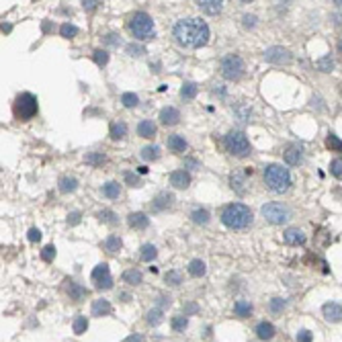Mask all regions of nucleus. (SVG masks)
Masks as SVG:
<instances>
[{
  "label": "nucleus",
  "instance_id": "f257e3e1",
  "mask_svg": "<svg viewBox=\"0 0 342 342\" xmlns=\"http://www.w3.org/2000/svg\"><path fill=\"white\" fill-rule=\"evenodd\" d=\"M209 37V25L203 19H182L174 25V39L182 47H205Z\"/></svg>",
  "mask_w": 342,
  "mask_h": 342
},
{
  "label": "nucleus",
  "instance_id": "f03ea898",
  "mask_svg": "<svg viewBox=\"0 0 342 342\" xmlns=\"http://www.w3.org/2000/svg\"><path fill=\"white\" fill-rule=\"evenodd\" d=\"M221 224L230 230H244L252 224V211L244 203H232L221 211Z\"/></svg>",
  "mask_w": 342,
  "mask_h": 342
},
{
  "label": "nucleus",
  "instance_id": "7ed1b4c3",
  "mask_svg": "<svg viewBox=\"0 0 342 342\" xmlns=\"http://www.w3.org/2000/svg\"><path fill=\"white\" fill-rule=\"evenodd\" d=\"M264 182L272 193H285L291 186V174L281 164H268L264 166Z\"/></svg>",
  "mask_w": 342,
  "mask_h": 342
},
{
  "label": "nucleus",
  "instance_id": "20e7f679",
  "mask_svg": "<svg viewBox=\"0 0 342 342\" xmlns=\"http://www.w3.org/2000/svg\"><path fill=\"white\" fill-rule=\"evenodd\" d=\"M127 29L129 33L135 37V39H140V41H148L152 39L154 35H156V29H154V21H152V16L144 10L140 12H135L131 19L127 21Z\"/></svg>",
  "mask_w": 342,
  "mask_h": 342
},
{
  "label": "nucleus",
  "instance_id": "39448f33",
  "mask_svg": "<svg viewBox=\"0 0 342 342\" xmlns=\"http://www.w3.org/2000/svg\"><path fill=\"white\" fill-rule=\"evenodd\" d=\"M12 113L19 121H29V119H33L37 115V98L31 92L19 94L12 102Z\"/></svg>",
  "mask_w": 342,
  "mask_h": 342
},
{
  "label": "nucleus",
  "instance_id": "423d86ee",
  "mask_svg": "<svg viewBox=\"0 0 342 342\" xmlns=\"http://www.w3.org/2000/svg\"><path fill=\"white\" fill-rule=\"evenodd\" d=\"M224 146H226V150L232 154V156H236V158H246L248 154L252 152L250 142H248V138H246L242 131H230L226 135V140H224Z\"/></svg>",
  "mask_w": 342,
  "mask_h": 342
},
{
  "label": "nucleus",
  "instance_id": "0eeeda50",
  "mask_svg": "<svg viewBox=\"0 0 342 342\" xmlns=\"http://www.w3.org/2000/svg\"><path fill=\"white\" fill-rule=\"evenodd\" d=\"M244 60L236 54H230L221 60V76L226 80H240L244 76Z\"/></svg>",
  "mask_w": 342,
  "mask_h": 342
},
{
  "label": "nucleus",
  "instance_id": "6e6552de",
  "mask_svg": "<svg viewBox=\"0 0 342 342\" xmlns=\"http://www.w3.org/2000/svg\"><path fill=\"white\" fill-rule=\"evenodd\" d=\"M262 217L268 221V224H272V226H281V224H285V221L289 219V209L285 207V205H281V203H266V205H262Z\"/></svg>",
  "mask_w": 342,
  "mask_h": 342
},
{
  "label": "nucleus",
  "instance_id": "1a4fd4ad",
  "mask_svg": "<svg viewBox=\"0 0 342 342\" xmlns=\"http://www.w3.org/2000/svg\"><path fill=\"white\" fill-rule=\"evenodd\" d=\"M92 283H94L96 289H100V291H107V289L113 287V277H111V270H109V264L107 262L94 266V270H92Z\"/></svg>",
  "mask_w": 342,
  "mask_h": 342
},
{
  "label": "nucleus",
  "instance_id": "9d476101",
  "mask_svg": "<svg viewBox=\"0 0 342 342\" xmlns=\"http://www.w3.org/2000/svg\"><path fill=\"white\" fill-rule=\"evenodd\" d=\"M264 60L268 64H289V62H291V54H289L285 47L275 45V47H268L264 51Z\"/></svg>",
  "mask_w": 342,
  "mask_h": 342
},
{
  "label": "nucleus",
  "instance_id": "9b49d317",
  "mask_svg": "<svg viewBox=\"0 0 342 342\" xmlns=\"http://www.w3.org/2000/svg\"><path fill=\"white\" fill-rule=\"evenodd\" d=\"M285 162L289 166H299L303 162V146H299V144L287 146V150H285Z\"/></svg>",
  "mask_w": 342,
  "mask_h": 342
},
{
  "label": "nucleus",
  "instance_id": "f8f14e48",
  "mask_svg": "<svg viewBox=\"0 0 342 342\" xmlns=\"http://www.w3.org/2000/svg\"><path fill=\"white\" fill-rule=\"evenodd\" d=\"M322 314L326 318V322H340L342 320V305L336 301H328V303H324Z\"/></svg>",
  "mask_w": 342,
  "mask_h": 342
},
{
  "label": "nucleus",
  "instance_id": "ddd939ff",
  "mask_svg": "<svg viewBox=\"0 0 342 342\" xmlns=\"http://www.w3.org/2000/svg\"><path fill=\"white\" fill-rule=\"evenodd\" d=\"M178 121H180L178 109H174V107H164V109L160 111V123H162V125L172 127V125H176Z\"/></svg>",
  "mask_w": 342,
  "mask_h": 342
},
{
  "label": "nucleus",
  "instance_id": "4468645a",
  "mask_svg": "<svg viewBox=\"0 0 342 342\" xmlns=\"http://www.w3.org/2000/svg\"><path fill=\"white\" fill-rule=\"evenodd\" d=\"M172 203H174V195L160 193V195H156V199L152 201V211H166L168 207H172Z\"/></svg>",
  "mask_w": 342,
  "mask_h": 342
},
{
  "label": "nucleus",
  "instance_id": "2eb2a0df",
  "mask_svg": "<svg viewBox=\"0 0 342 342\" xmlns=\"http://www.w3.org/2000/svg\"><path fill=\"white\" fill-rule=\"evenodd\" d=\"M283 240L289 246H301V244H305V234L301 230H297V228H289L283 234Z\"/></svg>",
  "mask_w": 342,
  "mask_h": 342
},
{
  "label": "nucleus",
  "instance_id": "dca6fc26",
  "mask_svg": "<svg viewBox=\"0 0 342 342\" xmlns=\"http://www.w3.org/2000/svg\"><path fill=\"white\" fill-rule=\"evenodd\" d=\"M170 184H172L174 189H186V186L191 184V174L186 172V170H174V172L170 174Z\"/></svg>",
  "mask_w": 342,
  "mask_h": 342
},
{
  "label": "nucleus",
  "instance_id": "f3484780",
  "mask_svg": "<svg viewBox=\"0 0 342 342\" xmlns=\"http://www.w3.org/2000/svg\"><path fill=\"white\" fill-rule=\"evenodd\" d=\"M66 291H68V297H70L72 301H82L84 297H88V289L78 285V283H74V281H68Z\"/></svg>",
  "mask_w": 342,
  "mask_h": 342
},
{
  "label": "nucleus",
  "instance_id": "a211bd4d",
  "mask_svg": "<svg viewBox=\"0 0 342 342\" xmlns=\"http://www.w3.org/2000/svg\"><path fill=\"white\" fill-rule=\"evenodd\" d=\"M127 224H129V228H133V230H146V228L150 226V219H148L146 213L138 211V213H129Z\"/></svg>",
  "mask_w": 342,
  "mask_h": 342
},
{
  "label": "nucleus",
  "instance_id": "6ab92c4d",
  "mask_svg": "<svg viewBox=\"0 0 342 342\" xmlns=\"http://www.w3.org/2000/svg\"><path fill=\"white\" fill-rule=\"evenodd\" d=\"M199 4V8L203 10V12H207V14H219L221 12V8H224V2H219V0H201V2H197Z\"/></svg>",
  "mask_w": 342,
  "mask_h": 342
},
{
  "label": "nucleus",
  "instance_id": "aec40b11",
  "mask_svg": "<svg viewBox=\"0 0 342 342\" xmlns=\"http://www.w3.org/2000/svg\"><path fill=\"white\" fill-rule=\"evenodd\" d=\"M111 312H113V307H111V303H109L107 299H96V301L92 303V316H96V318L109 316Z\"/></svg>",
  "mask_w": 342,
  "mask_h": 342
},
{
  "label": "nucleus",
  "instance_id": "412c9836",
  "mask_svg": "<svg viewBox=\"0 0 342 342\" xmlns=\"http://www.w3.org/2000/svg\"><path fill=\"white\" fill-rule=\"evenodd\" d=\"M58 189L62 193H74L78 189V178H74V176H62L58 180Z\"/></svg>",
  "mask_w": 342,
  "mask_h": 342
},
{
  "label": "nucleus",
  "instance_id": "4be33fe9",
  "mask_svg": "<svg viewBox=\"0 0 342 342\" xmlns=\"http://www.w3.org/2000/svg\"><path fill=\"white\" fill-rule=\"evenodd\" d=\"M256 336L260 340H270L275 336V326H272L270 322H260L258 326H256Z\"/></svg>",
  "mask_w": 342,
  "mask_h": 342
},
{
  "label": "nucleus",
  "instance_id": "5701e85b",
  "mask_svg": "<svg viewBox=\"0 0 342 342\" xmlns=\"http://www.w3.org/2000/svg\"><path fill=\"white\" fill-rule=\"evenodd\" d=\"M168 148L172 152H176V154H180V152H184L186 148H189V144H186V140L182 138V135H170V138H168Z\"/></svg>",
  "mask_w": 342,
  "mask_h": 342
},
{
  "label": "nucleus",
  "instance_id": "b1692460",
  "mask_svg": "<svg viewBox=\"0 0 342 342\" xmlns=\"http://www.w3.org/2000/svg\"><path fill=\"white\" fill-rule=\"evenodd\" d=\"M197 92H199V86L195 82H184L182 88H180V98L182 100H193L197 96Z\"/></svg>",
  "mask_w": 342,
  "mask_h": 342
},
{
  "label": "nucleus",
  "instance_id": "393cba45",
  "mask_svg": "<svg viewBox=\"0 0 342 342\" xmlns=\"http://www.w3.org/2000/svg\"><path fill=\"white\" fill-rule=\"evenodd\" d=\"M156 131H158V127H156V123H152V121H140V125H138V133L142 135V138H154L156 135Z\"/></svg>",
  "mask_w": 342,
  "mask_h": 342
},
{
  "label": "nucleus",
  "instance_id": "a878e982",
  "mask_svg": "<svg viewBox=\"0 0 342 342\" xmlns=\"http://www.w3.org/2000/svg\"><path fill=\"white\" fill-rule=\"evenodd\" d=\"M102 195H105L107 199H119V195H121V186H119V182L111 180L107 184H102Z\"/></svg>",
  "mask_w": 342,
  "mask_h": 342
},
{
  "label": "nucleus",
  "instance_id": "bb28decb",
  "mask_svg": "<svg viewBox=\"0 0 342 342\" xmlns=\"http://www.w3.org/2000/svg\"><path fill=\"white\" fill-rule=\"evenodd\" d=\"M234 314L240 316V318H248L252 314V303L250 301H244V299H238L236 305H234Z\"/></svg>",
  "mask_w": 342,
  "mask_h": 342
},
{
  "label": "nucleus",
  "instance_id": "cd10ccee",
  "mask_svg": "<svg viewBox=\"0 0 342 342\" xmlns=\"http://www.w3.org/2000/svg\"><path fill=\"white\" fill-rule=\"evenodd\" d=\"M125 135H127V123H123V121L111 123V138L113 140H123Z\"/></svg>",
  "mask_w": 342,
  "mask_h": 342
},
{
  "label": "nucleus",
  "instance_id": "c85d7f7f",
  "mask_svg": "<svg viewBox=\"0 0 342 342\" xmlns=\"http://www.w3.org/2000/svg\"><path fill=\"white\" fill-rule=\"evenodd\" d=\"M84 162L90 164V166H102V164L107 162V156L102 152H90V154H86V156H84Z\"/></svg>",
  "mask_w": 342,
  "mask_h": 342
},
{
  "label": "nucleus",
  "instance_id": "c756f323",
  "mask_svg": "<svg viewBox=\"0 0 342 342\" xmlns=\"http://www.w3.org/2000/svg\"><path fill=\"white\" fill-rule=\"evenodd\" d=\"M123 281L129 283V285H140L144 281V277H142V272L138 268H129V270L123 272Z\"/></svg>",
  "mask_w": 342,
  "mask_h": 342
},
{
  "label": "nucleus",
  "instance_id": "7c9ffc66",
  "mask_svg": "<svg viewBox=\"0 0 342 342\" xmlns=\"http://www.w3.org/2000/svg\"><path fill=\"white\" fill-rule=\"evenodd\" d=\"M189 272H191L193 277H203L205 272H207V266H205V262H203V260L195 258V260H191V262H189Z\"/></svg>",
  "mask_w": 342,
  "mask_h": 342
},
{
  "label": "nucleus",
  "instance_id": "2f4dec72",
  "mask_svg": "<svg viewBox=\"0 0 342 342\" xmlns=\"http://www.w3.org/2000/svg\"><path fill=\"white\" fill-rule=\"evenodd\" d=\"M191 219L195 221V224H199V226H205V224H209L211 215H209L207 209H195V211L191 213Z\"/></svg>",
  "mask_w": 342,
  "mask_h": 342
},
{
  "label": "nucleus",
  "instance_id": "473e14b6",
  "mask_svg": "<svg viewBox=\"0 0 342 342\" xmlns=\"http://www.w3.org/2000/svg\"><path fill=\"white\" fill-rule=\"evenodd\" d=\"M230 182H232V189H234L236 193H240V195H244V193H246V189H244V178H242V174H240V172H232Z\"/></svg>",
  "mask_w": 342,
  "mask_h": 342
},
{
  "label": "nucleus",
  "instance_id": "72a5a7b5",
  "mask_svg": "<svg viewBox=\"0 0 342 342\" xmlns=\"http://www.w3.org/2000/svg\"><path fill=\"white\" fill-rule=\"evenodd\" d=\"M156 254H158V250H156V246H152V244H144L142 246V252H140L144 262H152L154 258H156Z\"/></svg>",
  "mask_w": 342,
  "mask_h": 342
},
{
  "label": "nucleus",
  "instance_id": "f704fd0d",
  "mask_svg": "<svg viewBox=\"0 0 342 342\" xmlns=\"http://www.w3.org/2000/svg\"><path fill=\"white\" fill-rule=\"evenodd\" d=\"M142 158H144L146 162L158 160V158H160V148H158V146H146V148L142 150Z\"/></svg>",
  "mask_w": 342,
  "mask_h": 342
},
{
  "label": "nucleus",
  "instance_id": "c9c22d12",
  "mask_svg": "<svg viewBox=\"0 0 342 342\" xmlns=\"http://www.w3.org/2000/svg\"><path fill=\"white\" fill-rule=\"evenodd\" d=\"M316 66H318L320 72H332L334 70V60H332V56H324V58H320L316 62Z\"/></svg>",
  "mask_w": 342,
  "mask_h": 342
},
{
  "label": "nucleus",
  "instance_id": "e433bc0d",
  "mask_svg": "<svg viewBox=\"0 0 342 342\" xmlns=\"http://www.w3.org/2000/svg\"><path fill=\"white\" fill-rule=\"evenodd\" d=\"M105 250L107 252H119V250H121V238H119V236H109L105 240Z\"/></svg>",
  "mask_w": 342,
  "mask_h": 342
},
{
  "label": "nucleus",
  "instance_id": "4c0bfd02",
  "mask_svg": "<svg viewBox=\"0 0 342 342\" xmlns=\"http://www.w3.org/2000/svg\"><path fill=\"white\" fill-rule=\"evenodd\" d=\"M74 334H84V332H86L88 330V320H86V316H78L76 320H74Z\"/></svg>",
  "mask_w": 342,
  "mask_h": 342
},
{
  "label": "nucleus",
  "instance_id": "58836bf2",
  "mask_svg": "<svg viewBox=\"0 0 342 342\" xmlns=\"http://www.w3.org/2000/svg\"><path fill=\"white\" fill-rule=\"evenodd\" d=\"M162 320L164 318H162V310H160V307H156V310H150L148 316H146V322L150 324V326H158Z\"/></svg>",
  "mask_w": 342,
  "mask_h": 342
},
{
  "label": "nucleus",
  "instance_id": "ea45409f",
  "mask_svg": "<svg viewBox=\"0 0 342 342\" xmlns=\"http://www.w3.org/2000/svg\"><path fill=\"white\" fill-rule=\"evenodd\" d=\"M121 102H123V107L133 109V107H138L140 98H138V94H135V92H123L121 94Z\"/></svg>",
  "mask_w": 342,
  "mask_h": 342
},
{
  "label": "nucleus",
  "instance_id": "a19ab883",
  "mask_svg": "<svg viewBox=\"0 0 342 342\" xmlns=\"http://www.w3.org/2000/svg\"><path fill=\"white\" fill-rule=\"evenodd\" d=\"M60 33H62V37L72 39V37H76V35H78V27H76V25H72V23H64V25L60 27Z\"/></svg>",
  "mask_w": 342,
  "mask_h": 342
},
{
  "label": "nucleus",
  "instance_id": "79ce46f5",
  "mask_svg": "<svg viewBox=\"0 0 342 342\" xmlns=\"http://www.w3.org/2000/svg\"><path fill=\"white\" fill-rule=\"evenodd\" d=\"M92 58H94L96 66H100V68H105L109 64V54H107L105 49H94L92 51Z\"/></svg>",
  "mask_w": 342,
  "mask_h": 342
},
{
  "label": "nucleus",
  "instance_id": "37998d69",
  "mask_svg": "<svg viewBox=\"0 0 342 342\" xmlns=\"http://www.w3.org/2000/svg\"><path fill=\"white\" fill-rule=\"evenodd\" d=\"M186 326H189V320H186V316H176V318H172V330H174V332H184Z\"/></svg>",
  "mask_w": 342,
  "mask_h": 342
},
{
  "label": "nucleus",
  "instance_id": "c03bdc74",
  "mask_svg": "<svg viewBox=\"0 0 342 342\" xmlns=\"http://www.w3.org/2000/svg\"><path fill=\"white\" fill-rule=\"evenodd\" d=\"M98 219L102 221V224H111V226L117 224V215H115L111 209H102V211L98 213Z\"/></svg>",
  "mask_w": 342,
  "mask_h": 342
},
{
  "label": "nucleus",
  "instance_id": "a18cd8bd",
  "mask_svg": "<svg viewBox=\"0 0 342 342\" xmlns=\"http://www.w3.org/2000/svg\"><path fill=\"white\" fill-rule=\"evenodd\" d=\"M164 279H166V283H168V285H174V287L182 283V275H180L178 270H168L166 275H164Z\"/></svg>",
  "mask_w": 342,
  "mask_h": 342
},
{
  "label": "nucleus",
  "instance_id": "49530a36",
  "mask_svg": "<svg viewBox=\"0 0 342 342\" xmlns=\"http://www.w3.org/2000/svg\"><path fill=\"white\" fill-rule=\"evenodd\" d=\"M125 51L129 56H133V58H140V56H144L146 54V47L144 45H140V43H129L127 47H125Z\"/></svg>",
  "mask_w": 342,
  "mask_h": 342
},
{
  "label": "nucleus",
  "instance_id": "de8ad7c7",
  "mask_svg": "<svg viewBox=\"0 0 342 342\" xmlns=\"http://www.w3.org/2000/svg\"><path fill=\"white\" fill-rule=\"evenodd\" d=\"M326 146H328L332 152H342V140H338L336 135H332V133L326 138Z\"/></svg>",
  "mask_w": 342,
  "mask_h": 342
},
{
  "label": "nucleus",
  "instance_id": "09e8293b",
  "mask_svg": "<svg viewBox=\"0 0 342 342\" xmlns=\"http://www.w3.org/2000/svg\"><path fill=\"white\" fill-rule=\"evenodd\" d=\"M330 172H332V176L342 178V158H336L330 162Z\"/></svg>",
  "mask_w": 342,
  "mask_h": 342
},
{
  "label": "nucleus",
  "instance_id": "8fccbe9b",
  "mask_svg": "<svg viewBox=\"0 0 342 342\" xmlns=\"http://www.w3.org/2000/svg\"><path fill=\"white\" fill-rule=\"evenodd\" d=\"M285 305H287V301H285V299L275 297V299H270V305H268V307H270V312H272V314H279Z\"/></svg>",
  "mask_w": 342,
  "mask_h": 342
},
{
  "label": "nucleus",
  "instance_id": "3c124183",
  "mask_svg": "<svg viewBox=\"0 0 342 342\" xmlns=\"http://www.w3.org/2000/svg\"><path fill=\"white\" fill-rule=\"evenodd\" d=\"M41 258L45 260V262H51L56 258V246H45L43 250H41Z\"/></svg>",
  "mask_w": 342,
  "mask_h": 342
},
{
  "label": "nucleus",
  "instance_id": "603ef678",
  "mask_svg": "<svg viewBox=\"0 0 342 342\" xmlns=\"http://www.w3.org/2000/svg\"><path fill=\"white\" fill-rule=\"evenodd\" d=\"M125 180L129 186H142V178L138 174H133V172H125Z\"/></svg>",
  "mask_w": 342,
  "mask_h": 342
},
{
  "label": "nucleus",
  "instance_id": "864d4df0",
  "mask_svg": "<svg viewBox=\"0 0 342 342\" xmlns=\"http://www.w3.org/2000/svg\"><path fill=\"white\" fill-rule=\"evenodd\" d=\"M27 238H29V242H39L41 240V232L37 228H31L29 234H27Z\"/></svg>",
  "mask_w": 342,
  "mask_h": 342
},
{
  "label": "nucleus",
  "instance_id": "5fc2aeb1",
  "mask_svg": "<svg viewBox=\"0 0 342 342\" xmlns=\"http://www.w3.org/2000/svg\"><path fill=\"white\" fill-rule=\"evenodd\" d=\"M312 332L310 330H301L299 334H297V342H312Z\"/></svg>",
  "mask_w": 342,
  "mask_h": 342
},
{
  "label": "nucleus",
  "instance_id": "6e6d98bb",
  "mask_svg": "<svg viewBox=\"0 0 342 342\" xmlns=\"http://www.w3.org/2000/svg\"><path fill=\"white\" fill-rule=\"evenodd\" d=\"M80 217H82V215H80L78 211H72L70 215H68V224H70V226H78V224H80Z\"/></svg>",
  "mask_w": 342,
  "mask_h": 342
},
{
  "label": "nucleus",
  "instance_id": "4d7b16f0",
  "mask_svg": "<svg viewBox=\"0 0 342 342\" xmlns=\"http://www.w3.org/2000/svg\"><path fill=\"white\" fill-rule=\"evenodd\" d=\"M244 27H246V29L256 27V16H254V14H246V16H244Z\"/></svg>",
  "mask_w": 342,
  "mask_h": 342
},
{
  "label": "nucleus",
  "instance_id": "13d9d810",
  "mask_svg": "<svg viewBox=\"0 0 342 342\" xmlns=\"http://www.w3.org/2000/svg\"><path fill=\"white\" fill-rule=\"evenodd\" d=\"M100 2H98V0H84V2H82V6H84V10H94L96 6H98Z\"/></svg>",
  "mask_w": 342,
  "mask_h": 342
},
{
  "label": "nucleus",
  "instance_id": "bf43d9fd",
  "mask_svg": "<svg viewBox=\"0 0 342 342\" xmlns=\"http://www.w3.org/2000/svg\"><path fill=\"white\" fill-rule=\"evenodd\" d=\"M197 310H199V307H197L195 303H186V305H184V316H189V314H195Z\"/></svg>",
  "mask_w": 342,
  "mask_h": 342
},
{
  "label": "nucleus",
  "instance_id": "052dcab7",
  "mask_svg": "<svg viewBox=\"0 0 342 342\" xmlns=\"http://www.w3.org/2000/svg\"><path fill=\"white\" fill-rule=\"evenodd\" d=\"M125 342H146V340H144L142 334H131V336L125 338Z\"/></svg>",
  "mask_w": 342,
  "mask_h": 342
},
{
  "label": "nucleus",
  "instance_id": "680f3d73",
  "mask_svg": "<svg viewBox=\"0 0 342 342\" xmlns=\"http://www.w3.org/2000/svg\"><path fill=\"white\" fill-rule=\"evenodd\" d=\"M105 41H107L109 45H119V39H117V35H115V33H109V35L105 37Z\"/></svg>",
  "mask_w": 342,
  "mask_h": 342
},
{
  "label": "nucleus",
  "instance_id": "e2e57ef3",
  "mask_svg": "<svg viewBox=\"0 0 342 342\" xmlns=\"http://www.w3.org/2000/svg\"><path fill=\"white\" fill-rule=\"evenodd\" d=\"M10 31H12V27L8 23H2V33H10Z\"/></svg>",
  "mask_w": 342,
  "mask_h": 342
},
{
  "label": "nucleus",
  "instance_id": "0e129e2a",
  "mask_svg": "<svg viewBox=\"0 0 342 342\" xmlns=\"http://www.w3.org/2000/svg\"><path fill=\"white\" fill-rule=\"evenodd\" d=\"M186 164H189V166H197V160H191L189 158V160H186Z\"/></svg>",
  "mask_w": 342,
  "mask_h": 342
},
{
  "label": "nucleus",
  "instance_id": "69168bd1",
  "mask_svg": "<svg viewBox=\"0 0 342 342\" xmlns=\"http://www.w3.org/2000/svg\"><path fill=\"white\" fill-rule=\"evenodd\" d=\"M338 49H340V54H342V41H340V43H338Z\"/></svg>",
  "mask_w": 342,
  "mask_h": 342
},
{
  "label": "nucleus",
  "instance_id": "338daca9",
  "mask_svg": "<svg viewBox=\"0 0 342 342\" xmlns=\"http://www.w3.org/2000/svg\"><path fill=\"white\" fill-rule=\"evenodd\" d=\"M334 4H338V6H342V0H338V2H334Z\"/></svg>",
  "mask_w": 342,
  "mask_h": 342
}]
</instances>
